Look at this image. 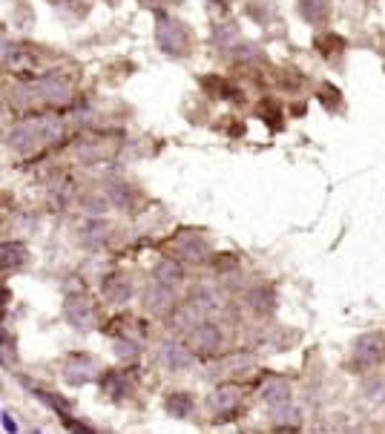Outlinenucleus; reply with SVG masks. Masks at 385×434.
Masks as SVG:
<instances>
[{"label":"nucleus","instance_id":"nucleus-1","mask_svg":"<svg viewBox=\"0 0 385 434\" xmlns=\"http://www.w3.org/2000/svg\"><path fill=\"white\" fill-rule=\"evenodd\" d=\"M58 135V124L50 121V118H38V121L29 124H20L12 130V144L15 147H23V144H43V141H52Z\"/></svg>","mask_w":385,"mask_h":434},{"label":"nucleus","instance_id":"nucleus-2","mask_svg":"<svg viewBox=\"0 0 385 434\" xmlns=\"http://www.w3.org/2000/svg\"><path fill=\"white\" fill-rule=\"evenodd\" d=\"M158 43L164 46L167 52H181L184 35H181V29L176 27L173 20H161V23H158Z\"/></svg>","mask_w":385,"mask_h":434},{"label":"nucleus","instance_id":"nucleus-3","mask_svg":"<svg viewBox=\"0 0 385 434\" xmlns=\"http://www.w3.org/2000/svg\"><path fill=\"white\" fill-rule=\"evenodd\" d=\"M262 397L268 400L271 405H282V403H287V385L279 382V380H271V382L262 389Z\"/></svg>","mask_w":385,"mask_h":434},{"label":"nucleus","instance_id":"nucleus-4","mask_svg":"<svg viewBox=\"0 0 385 434\" xmlns=\"http://www.w3.org/2000/svg\"><path fill=\"white\" fill-rule=\"evenodd\" d=\"M167 299H170V287H164V285H153L150 291H147V299H144V305H147L150 310H164Z\"/></svg>","mask_w":385,"mask_h":434},{"label":"nucleus","instance_id":"nucleus-5","mask_svg":"<svg viewBox=\"0 0 385 434\" xmlns=\"http://www.w3.org/2000/svg\"><path fill=\"white\" fill-rule=\"evenodd\" d=\"M161 359H164V366H170V368H184L190 363V357L181 348H176V345H164Z\"/></svg>","mask_w":385,"mask_h":434},{"label":"nucleus","instance_id":"nucleus-6","mask_svg":"<svg viewBox=\"0 0 385 434\" xmlns=\"http://www.w3.org/2000/svg\"><path fill=\"white\" fill-rule=\"evenodd\" d=\"M66 313H69V320H72V322H78L81 328H89V322H92V313H89V308H86L84 302H78V299L66 305Z\"/></svg>","mask_w":385,"mask_h":434},{"label":"nucleus","instance_id":"nucleus-7","mask_svg":"<svg viewBox=\"0 0 385 434\" xmlns=\"http://www.w3.org/2000/svg\"><path fill=\"white\" fill-rule=\"evenodd\" d=\"M167 408H170L173 417H187L190 408H192V400L187 394H173L170 400H167Z\"/></svg>","mask_w":385,"mask_h":434},{"label":"nucleus","instance_id":"nucleus-8","mask_svg":"<svg viewBox=\"0 0 385 434\" xmlns=\"http://www.w3.org/2000/svg\"><path fill=\"white\" fill-rule=\"evenodd\" d=\"M302 12H305L308 20L319 23L328 15V6H325V0H302Z\"/></svg>","mask_w":385,"mask_h":434},{"label":"nucleus","instance_id":"nucleus-9","mask_svg":"<svg viewBox=\"0 0 385 434\" xmlns=\"http://www.w3.org/2000/svg\"><path fill=\"white\" fill-rule=\"evenodd\" d=\"M236 400H239L236 389H222V391H216V397H213V408H216V412H225V408H230Z\"/></svg>","mask_w":385,"mask_h":434},{"label":"nucleus","instance_id":"nucleus-10","mask_svg":"<svg viewBox=\"0 0 385 434\" xmlns=\"http://www.w3.org/2000/svg\"><path fill=\"white\" fill-rule=\"evenodd\" d=\"M23 262V248L20 245H6L3 248V268H17Z\"/></svg>","mask_w":385,"mask_h":434},{"label":"nucleus","instance_id":"nucleus-11","mask_svg":"<svg viewBox=\"0 0 385 434\" xmlns=\"http://www.w3.org/2000/svg\"><path fill=\"white\" fill-rule=\"evenodd\" d=\"M196 340L202 343V348H210V345H216V331H213V328H207V334L199 331V334H196Z\"/></svg>","mask_w":385,"mask_h":434}]
</instances>
